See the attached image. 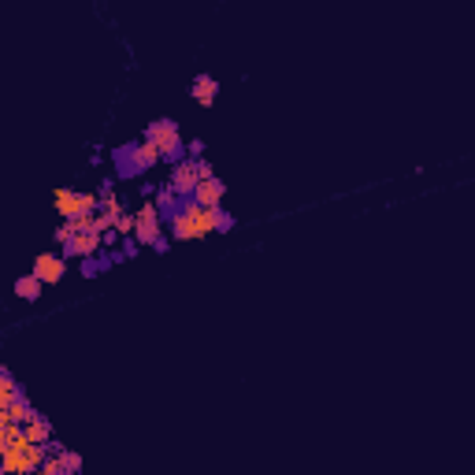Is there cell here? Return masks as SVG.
<instances>
[{
    "label": "cell",
    "instance_id": "obj_8",
    "mask_svg": "<svg viewBox=\"0 0 475 475\" xmlns=\"http://www.w3.org/2000/svg\"><path fill=\"white\" fill-rule=\"evenodd\" d=\"M163 234V216H160V208L156 201H149L145 208H138V226H134V238L141 245H153V238Z\"/></svg>",
    "mask_w": 475,
    "mask_h": 475
},
{
    "label": "cell",
    "instance_id": "obj_14",
    "mask_svg": "<svg viewBox=\"0 0 475 475\" xmlns=\"http://www.w3.org/2000/svg\"><path fill=\"white\" fill-rule=\"evenodd\" d=\"M23 386L11 379V371L8 368H0V405H11V401H23Z\"/></svg>",
    "mask_w": 475,
    "mask_h": 475
},
{
    "label": "cell",
    "instance_id": "obj_15",
    "mask_svg": "<svg viewBox=\"0 0 475 475\" xmlns=\"http://www.w3.org/2000/svg\"><path fill=\"white\" fill-rule=\"evenodd\" d=\"M134 226H138V216H130V212H116V231L119 234H134Z\"/></svg>",
    "mask_w": 475,
    "mask_h": 475
},
{
    "label": "cell",
    "instance_id": "obj_10",
    "mask_svg": "<svg viewBox=\"0 0 475 475\" xmlns=\"http://www.w3.org/2000/svg\"><path fill=\"white\" fill-rule=\"evenodd\" d=\"M223 197H226V186L219 182L216 175L201 178V186L193 190V201H197V204H204V208H219V204H223Z\"/></svg>",
    "mask_w": 475,
    "mask_h": 475
},
{
    "label": "cell",
    "instance_id": "obj_17",
    "mask_svg": "<svg viewBox=\"0 0 475 475\" xmlns=\"http://www.w3.org/2000/svg\"><path fill=\"white\" fill-rule=\"evenodd\" d=\"M119 249H123V256H126V260H134V256H138V249H141V241H138L134 234H123Z\"/></svg>",
    "mask_w": 475,
    "mask_h": 475
},
{
    "label": "cell",
    "instance_id": "obj_1",
    "mask_svg": "<svg viewBox=\"0 0 475 475\" xmlns=\"http://www.w3.org/2000/svg\"><path fill=\"white\" fill-rule=\"evenodd\" d=\"M171 226V238L175 241H197V238H208L216 234V208H204L193 197H186L182 212L168 223Z\"/></svg>",
    "mask_w": 475,
    "mask_h": 475
},
{
    "label": "cell",
    "instance_id": "obj_16",
    "mask_svg": "<svg viewBox=\"0 0 475 475\" xmlns=\"http://www.w3.org/2000/svg\"><path fill=\"white\" fill-rule=\"evenodd\" d=\"M231 226H234V216H231V212H226V208L219 204V208H216V234H226Z\"/></svg>",
    "mask_w": 475,
    "mask_h": 475
},
{
    "label": "cell",
    "instance_id": "obj_9",
    "mask_svg": "<svg viewBox=\"0 0 475 475\" xmlns=\"http://www.w3.org/2000/svg\"><path fill=\"white\" fill-rule=\"evenodd\" d=\"M30 271H34L45 286H53V283H60V278L67 275V256H63V253H38V260H34V268H30Z\"/></svg>",
    "mask_w": 475,
    "mask_h": 475
},
{
    "label": "cell",
    "instance_id": "obj_7",
    "mask_svg": "<svg viewBox=\"0 0 475 475\" xmlns=\"http://www.w3.org/2000/svg\"><path fill=\"white\" fill-rule=\"evenodd\" d=\"M60 249H63V256H67V260H71V256H78V260H82V256H93V253L104 249V234L97 231V223H93L89 231H78L75 238H67Z\"/></svg>",
    "mask_w": 475,
    "mask_h": 475
},
{
    "label": "cell",
    "instance_id": "obj_4",
    "mask_svg": "<svg viewBox=\"0 0 475 475\" xmlns=\"http://www.w3.org/2000/svg\"><path fill=\"white\" fill-rule=\"evenodd\" d=\"M45 457H48V449L41 446V442H30V438H23V442H15V446H4V471H11V475H23V471H41Z\"/></svg>",
    "mask_w": 475,
    "mask_h": 475
},
{
    "label": "cell",
    "instance_id": "obj_18",
    "mask_svg": "<svg viewBox=\"0 0 475 475\" xmlns=\"http://www.w3.org/2000/svg\"><path fill=\"white\" fill-rule=\"evenodd\" d=\"M60 461H63V468H67V475H75L82 468V457L78 453H67V449H60Z\"/></svg>",
    "mask_w": 475,
    "mask_h": 475
},
{
    "label": "cell",
    "instance_id": "obj_12",
    "mask_svg": "<svg viewBox=\"0 0 475 475\" xmlns=\"http://www.w3.org/2000/svg\"><path fill=\"white\" fill-rule=\"evenodd\" d=\"M41 278L34 275V271H30V275H19V278H15V297H23V301H38L41 297Z\"/></svg>",
    "mask_w": 475,
    "mask_h": 475
},
{
    "label": "cell",
    "instance_id": "obj_20",
    "mask_svg": "<svg viewBox=\"0 0 475 475\" xmlns=\"http://www.w3.org/2000/svg\"><path fill=\"white\" fill-rule=\"evenodd\" d=\"M186 149H190V156H204V141H190Z\"/></svg>",
    "mask_w": 475,
    "mask_h": 475
},
{
    "label": "cell",
    "instance_id": "obj_6",
    "mask_svg": "<svg viewBox=\"0 0 475 475\" xmlns=\"http://www.w3.org/2000/svg\"><path fill=\"white\" fill-rule=\"evenodd\" d=\"M53 204L63 219H75V216H97V208H101V197L97 193H86V190H56L53 193Z\"/></svg>",
    "mask_w": 475,
    "mask_h": 475
},
{
    "label": "cell",
    "instance_id": "obj_5",
    "mask_svg": "<svg viewBox=\"0 0 475 475\" xmlns=\"http://www.w3.org/2000/svg\"><path fill=\"white\" fill-rule=\"evenodd\" d=\"M212 175V163L204 156H190V160H178L175 168H171V178H168V186L175 193H182V197H193V190L201 186V178Z\"/></svg>",
    "mask_w": 475,
    "mask_h": 475
},
{
    "label": "cell",
    "instance_id": "obj_19",
    "mask_svg": "<svg viewBox=\"0 0 475 475\" xmlns=\"http://www.w3.org/2000/svg\"><path fill=\"white\" fill-rule=\"evenodd\" d=\"M149 249L163 256V253H168V249H171V238H168V234H156V238H153V245H149Z\"/></svg>",
    "mask_w": 475,
    "mask_h": 475
},
{
    "label": "cell",
    "instance_id": "obj_2",
    "mask_svg": "<svg viewBox=\"0 0 475 475\" xmlns=\"http://www.w3.org/2000/svg\"><path fill=\"white\" fill-rule=\"evenodd\" d=\"M111 160H116V171H119L123 178H138V175H145V171H153L156 163H163V160H160V149H156V145H149L145 138L123 145V149H116V153H111Z\"/></svg>",
    "mask_w": 475,
    "mask_h": 475
},
{
    "label": "cell",
    "instance_id": "obj_13",
    "mask_svg": "<svg viewBox=\"0 0 475 475\" xmlns=\"http://www.w3.org/2000/svg\"><path fill=\"white\" fill-rule=\"evenodd\" d=\"M23 427H26V438H30V442H41V446H45L48 438H53V423H48L41 413H34V416L23 423Z\"/></svg>",
    "mask_w": 475,
    "mask_h": 475
},
{
    "label": "cell",
    "instance_id": "obj_11",
    "mask_svg": "<svg viewBox=\"0 0 475 475\" xmlns=\"http://www.w3.org/2000/svg\"><path fill=\"white\" fill-rule=\"evenodd\" d=\"M190 97L201 108H212V104H216V97H219V82L212 75H197V78H193V86H190Z\"/></svg>",
    "mask_w": 475,
    "mask_h": 475
},
{
    "label": "cell",
    "instance_id": "obj_3",
    "mask_svg": "<svg viewBox=\"0 0 475 475\" xmlns=\"http://www.w3.org/2000/svg\"><path fill=\"white\" fill-rule=\"evenodd\" d=\"M141 138L149 141V145H156V149H160V160L171 163V168H175L178 160H186V153H190L186 145H182V134H178V123H175V119H156V123H149Z\"/></svg>",
    "mask_w": 475,
    "mask_h": 475
}]
</instances>
